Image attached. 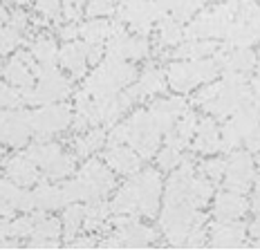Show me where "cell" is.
Returning a JSON list of instances; mask_svg holds the SVG:
<instances>
[{
  "mask_svg": "<svg viewBox=\"0 0 260 251\" xmlns=\"http://www.w3.org/2000/svg\"><path fill=\"white\" fill-rule=\"evenodd\" d=\"M137 65L126 58H115V56H104V61L94 65V72L85 76L83 90L92 95L94 99L101 97H112L117 92L126 90L137 81Z\"/></svg>",
  "mask_w": 260,
  "mask_h": 251,
  "instance_id": "6da1fadb",
  "label": "cell"
},
{
  "mask_svg": "<svg viewBox=\"0 0 260 251\" xmlns=\"http://www.w3.org/2000/svg\"><path fill=\"white\" fill-rule=\"evenodd\" d=\"M222 74L218 61L213 56L193 58V61H173L166 70V81L177 95H186L195 88L211 81H218Z\"/></svg>",
  "mask_w": 260,
  "mask_h": 251,
  "instance_id": "7a4b0ae2",
  "label": "cell"
},
{
  "mask_svg": "<svg viewBox=\"0 0 260 251\" xmlns=\"http://www.w3.org/2000/svg\"><path fill=\"white\" fill-rule=\"evenodd\" d=\"M128 125V144L137 150L142 160H153L159 150V144L164 139V133L157 125L150 108H139L126 119Z\"/></svg>",
  "mask_w": 260,
  "mask_h": 251,
  "instance_id": "3957f363",
  "label": "cell"
},
{
  "mask_svg": "<svg viewBox=\"0 0 260 251\" xmlns=\"http://www.w3.org/2000/svg\"><path fill=\"white\" fill-rule=\"evenodd\" d=\"M36 85L34 88L20 90L25 97L27 106H47V103H58L65 101L72 92V83L68 76H63L56 68H45L39 70L36 74Z\"/></svg>",
  "mask_w": 260,
  "mask_h": 251,
  "instance_id": "277c9868",
  "label": "cell"
},
{
  "mask_svg": "<svg viewBox=\"0 0 260 251\" xmlns=\"http://www.w3.org/2000/svg\"><path fill=\"white\" fill-rule=\"evenodd\" d=\"M72 119H74L72 106H68L63 101L36 106V110H31V133L39 141H47L54 135L65 133L72 125Z\"/></svg>",
  "mask_w": 260,
  "mask_h": 251,
  "instance_id": "5b68a950",
  "label": "cell"
},
{
  "mask_svg": "<svg viewBox=\"0 0 260 251\" xmlns=\"http://www.w3.org/2000/svg\"><path fill=\"white\" fill-rule=\"evenodd\" d=\"M77 177H79L81 186H83L85 202L106 198L117 186V173L106 162L96 160V157H88L83 162V166L77 171Z\"/></svg>",
  "mask_w": 260,
  "mask_h": 251,
  "instance_id": "8992f818",
  "label": "cell"
},
{
  "mask_svg": "<svg viewBox=\"0 0 260 251\" xmlns=\"http://www.w3.org/2000/svg\"><path fill=\"white\" fill-rule=\"evenodd\" d=\"M133 182L137 186L139 206L137 213L144 217H157L159 215V204L164 202V179H161L159 168H142L133 175Z\"/></svg>",
  "mask_w": 260,
  "mask_h": 251,
  "instance_id": "52a82bcc",
  "label": "cell"
},
{
  "mask_svg": "<svg viewBox=\"0 0 260 251\" xmlns=\"http://www.w3.org/2000/svg\"><path fill=\"white\" fill-rule=\"evenodd\" d=\"M224 189L234 193L245 195L256 182V164L251 152L245 148H236L226 155V173H224Z\"/></svg>",
  "mask_w": 260,
  "mask_h": 251,
  "instance_id": "ba28073f",
  "label": "cell"
},
{
  "mask_svg": "<svg viewBox=\"0 0 260 251\" xmlns=\"http://www.w3.org/2000/svg\"><path fill=\"white\" fill-rule=\"evenodd\" d=\"M31 110L14 108L5 110L0 108V146L9 148H23L31 137Z\"/></svg>",
  "mask_w": 260,
  "mask_h": 251,
  "instance_id": "9c48e42d",
  "label": "cell"
},
{
  "mask_svg": "<svg viewBox=\"0 0 260 251\" xmlns=\"http://www.w3.org/2000/svg\"><path fill=\"white\" fill-rule=\"evenodd\" d=\"M39 70H41V65L36 63V58L31 56V52L20 50L3 65L0 72H3L5 81L12 83L14 88L27 90V88H34V79H36V74H39Z\"/></svg>",
  "mask_w": 260,
  "mask_h": 251,
  "instance_id": "30bf717a",
  "label": "cell"
},
{
  "mask_svg": "<svg viewBox=\"0 0 260 251\" xmlns=\"http://www.w3.org/2000/svg\"><path fill=\"white\" fill-rule=\"evenodd\" d=\"M249 99H251V95H249L247 85H231V83H226V81H222L218 95L204 106V110H207L211 117L224 119L226 121V119H229L242 103H247Z\"/></svg>",
  "mask_w": 260,
  "mask_h": 251,
  "instance_id": "8fae6325",
  "label": "cell"
},
{
  "mask_svg": "<svg viewBox=\"0 0 260 251\" xmlns=\"http://www.w3.org/2000/svg\"><path fill=\"white\" fill-rule=\"evenodd\" d=\"M3 168H5V175L23 189H29V186H34V184H39V179L43 175L41 168L36 166L34 160H31L27 152H16V155L7 157Z\"/></svg>",
  "mask_w": 260,
  "mask_h": 251,
  "instance_id": "7c38bea8",
  "label": "cell"
},
{
  "mask_svg": "<svg viewBox=\"0 0 260 251\" xmlns=\"http://www.w3.org/2000/svg\"><path fill=\"white\" fill-rule=\"evenodd\" d=\"M247 227L240 220H215L209 227L211 247H245Z\"/></svg>",
  "mask_w": 260,
  "mask_h": 251,
  "instance_id": "4fadbf2b",
  "label": "cell"
},
{
  "mask_svg": "<svg viewBox=\"0 0 260 251\" xmlns=\"http://www.w3.org/2000/svg\"><path fill=\"white\" fill-rule=\"evenodd\" d=\"M104 162L121 177H133L135 173L142 171V157L137 155V150L130 148V146H126V144L106 146Z\"/></svg>",
  "mask_w": 260,
  "mask_h": 251,
  "instance_id": "5bb4252c",
  "label": "cell"
},
{
  "mask_svg": "<svg viewBox=\"0 0 260 251\" xmlns=\"http://www.w3.org/2000/svg\"><path fill=\"white\" fill-rule=\"evenodd\" d=\"M191 148L200 155H215L222 150V139H220V128L215 123V117H200L198 130L193 135Z\"/></svg>",
  "mask_w": 260,
  "mask_h": 251,
  "instance_id": "9a60e30c",
  "label": "cell"
},
{
  "mask_svg": "<svg viewBox=\"0 0 260 251\" xmlns=\"http://www.w3.org/2000/svg\"><path fill=\"white\" fill-rule=\"evenodd\" d=\"M249 211V202L242 193L220 191L213 195V217L215 220H240Z\"/></svg>",
  "mask_w": 260,
  "mask_h": 251,
  "instance_id": "2e32d148",
  "label": "cell"
},
{
  "mask_svg": "<svg viewBox=\"0 0 260 251\" xmlns=\"http://www.w3.org/2000/svg\"><path fill=\"white\" fill-rule=\"evenodd\" d=\"M58 63L63 70H68L72 79H83L88 74V56H85L83 41H68L58 50Z\"/></svg>",
  "mask_w": 260,
  "mask_h": 251,
  "instance_id": "e0dca14e",
  "label": "cell"
},
{
  "mask_svg": "<svg viewBox=\"0 0 260 251\" xmlns=\"http://www.w3.org/2000/svg\"><path fill=\"white\" fill-rule=\"evenodd\" d=\"M115 236L119 238L121 247H148V244L155 242L159 233H157L153 227H146L144 222H139L137 217H135L128 225L117 227Z\"/></svg>",
  "mask_w": 260,
  "mask_h": 251,
  "instance_id": "ac0fdd59",
  "label": "cell"
},
{
  "mask_svg": "<svg viewBox=\"0 0 260 251\" xmlns=\"http://www.w3.org/2000/svg\"><path fill=\"white\" fill-rule=\"evenodd\" d=\"M123 32L121 20H108V18H90L79 25V36L85 43H106L110 36Z\"/></svg>",
  "mask_w": 260,
  "mask_h": 251,
  "instance_id": "d6986e66",
  "label": "cell"
},
{
  "mask_svg": "<svg viewBox=\"0 0 260 251\" xmlns=\"http://www.w3.org/2000/svg\"><path fill=\"white\" fill-rule=\"evenodd\" d=\"M106 141H108V133L101 125H94V128H88L85 133H81L72 141V152L77 155V160H88L94 152L106 148Z\"/></svg>",
  "mask_w": 260,
  "mask_h": 251,
  "instance_id": "ffe728a7",
  "label": "cell"
},
{
  "mask_svg": "<svg viewBox=\"0 0 260 251\" xmlns=\"http://www.w3.org/2000/svg\"><path fill=\"white\" fill-rule=\"evenodd\" d=\"M220 43H215V38H202V41H186L180 43L177 47H173V58L177 61H193V58H207L213 56L220 50Z\"/></svg>",
  "mask_w": 260,
  "mask_h": 251,
  "instance_id": "44dd1931",
  "label": "cell"
},
{
  "mask_svg": "<svg viewBox=\"0 0 260 251\" xmlns=\"http://www.w3.org/2000/svg\"><path fill=\"white\" fill-rule=\"evenodd\" d=\"M139 206V195H137V186H135L133 177L128 182H123L121 186L117 189L115 198L110 202V209L115 215H139L137 213Z\"/></svg>",
  "mask_w": 260,
  "mask_h": 251,
  "instance_id": "7402d4cb",
  "label": "cell"
},
{
  "mask_svg": "<svg viewBox=\"0 0 260 251\" xmlns=\"http://www.w3.org/2000/svg\"><path fill=\"white\" fill-rule=\"evenodd\" d=\"M36 198V209L41 211H58L68 206V198H65L61 184H39L34 189Z\"/></svg>",
  "mask_w": 260,
  "mask_h": 251,
  "instance_id": "603a6c76",
  "label": "cell"
},
{
  "mask_svg": "<svg viewBox=\"0 0 260 251\" xmlns=\"http://www.w3.org/2000/svg\"><path fill=\"white\" fill-rule=\"evenodd\" d=\"M137 83H139V88H142L144 97L148 99V97L161 95V92L166 90V83H169V81H166V72H161L159 70V65L148 63L142 72H139Z\"/></svg>",
  "mask_w": 260,
  "mask_h": 251,
  "instance_id": "cb8c5ba5",
  "label": "cell"
},
{
  "mask_svg": "<svg viewBox=\"0 0 260 251\" xmlns=\"http://www.w3.org/2000/svg\"><path fill=\"white\" fill-rule=\"evenodd\" d=\"M58 50H61V47H58L56 41L50 38V36L34 38V41H31V45H29L31 56L36 58V63L41 65V70L56 68V63H58Z\"/></svg>",
  "mask_w": 260,
  "mask_h": 251,
  "instance_id": "d4e9b609",
  "label": "cell"
},
{
  "mask_svg": "<svg viewBox=\"0 0 260 251\" xmlns=\"http://www.w3.org/2000/svg\"><path fill=\"white\" fill-rule=\"evenodd\" d=\"M157 43L161 47H177L184 41V27L177 18H173L171 14H166L161 20H157Z\"/></svg>",
  "mask_w": 260,
  "mask_h": 251,
  "instance_id": "484cf974",
  "label": "cell"
},
{
  "mask_svg": "<svg viewBox=\"0 0 260 251\" xmlns=\"http://www.w3.org/2000/svg\"><path fill=\"white\" fill-rule=\"evenodd\" d=\"M112 213L110 204L104 202V198H96V200H88L85 204V220H83V229L85 231H96L106 225L108 215Z\"/></svg>",
  "mask_w": 260,
  "mask_h": 251,
  "instance_id": "4316f807",
  "label": "cell"
},
{
  "mask_svg": "<svg viewBox=\"0 0 260 251\" xmlns=\"http://www.w3.org/2000/svg\"><path fill=\"white\" fill-rule=\"evenodd\" d=\"M213 200V182L209 177H195L191 179V186H188V204L193 209H204L209 206V202Z\"/></svg>",
  "mask_w": 260,
  "mask_h": 251,
  "instance_id": "83f0119b",
  "label": "cell"
},
{
  "mask_svg": "<svg viewBox=\"0 0 260 251\" xmlns=\"http://www.w3.org/2000/svg\"><path fill=\"white\" fill-rule=\"evenodd\" d=\"M83 220H85V206L79 202H72L63 209V231H65V242L72 240L74 236H79V231L83 229Z\"/></svg>",
  "mask_w": 260,
  "mask_h": 251,
  "instance_id": "f1b7e54d",
  "label": "cell"
},
{
  "mask_svg": "<svg viewBox=\"0 0 260 251\" xmlns=\"http://www.w3.org/2000/svg\"><path fill=\"white\" fill-rule=\"evenodd\" d=\"M150 108L164 110V112L173 114V117H182V114L188 110V101L184 99L182 95H175V97H157V99L150 103Z\"/></svg>",
  "mask_w": 260,
  "mask_h": 251,
  "instance_id": "f546056e",
  "label": "cell"
},
{
  "mask_svg": "<svg viewBox=\"0 0 260 251\" xmlns=\"http://www.w3.org/2000/svg\"><path fill=\"white\" fill-rule=\"evenodd\" d=\"M155 162H157V168H159V171L173 173V171H175V168L184 162V155H182V150L173 148V146H164V148L157 150Z\"/></svg>",
  "mask_w": 260,
  "mask_h": 251,
  "instance_id": "4dcf8cb0",
  "label": "cell"
},
{
  "mask_svg": "<svg viewBox=\"0 0 260 251\" xmlns=\"http://www.w3.org/2000/svg\"><path fill=\"white\" fill-rule=\"evenodd\" d=\"M25 97L18 88H14L7 81H0V108L5 110H14V108H25Z\"/></svg>",
  "mask_w": 260,
  "mask_h": 251,
  "instance_id": "1f68e13d",
  "label": "cell"
},
{
  "mask_svg": "<svg viewBox=\"0 0 260 251\" xmlns=\"http://www.w3.org/2000/svg\"><path fill=\"white\" fill-rule=\"evenodd\" d=\"M200 173L204 177H209L211 182H222L226 173V160L222 157H211V160H204L200 164Z\"/></svg>",
  "mask_w": 260,
  "mask_h": 251,
  "instance_id": "d6a6232c",
  "label": "cell"
},
{
  "mask_svg": "<svg viewBox=\"0 0 260 251\" xmlns=\"http://www.w3.org/2000/svg\"><path fill=\"white\" fill-rule=\"evenodd\" d=\"M20 45V32L12 25H0V56L12 54Z\"/></svg>",
  "mask_w": 260,
  "mask_h": 251,
  "instance_id": "836d02e7",
  "label": "cell"
},
{
  "mask_svg": "<svg viewBox=\"0 0 260 251\" xmlns=\"http://www.w3.org/2000/svg\"><path fill=\"white\" fill-rule=\"evenodd\" d=\"M34 225H36L34 211H29L27 215L14 217L12 220V238H31V233H34Z\"/></svg>",
  "mask_w": 260,
  "mask_h": 251,
  "instance_id": "e575fe53",
  "label": "cell"
},
{
  "mask_svg": "<svg viewBox=\"0 0 260 251\" xmlns=\"http://www.w3.org/2000/svg\"><path fill=\"white\" fill-rule=\"evenodd\" d=\"M110 14H117L115 0H90L85 5V16L88 18H106Z\"/></svg>",
  "mask_w": 260,
  "mask_h": 251,
  "instance_id": "d590c367",
  "label": "cell"
},
{
  "mask_svg": "<svg viewBox=\"0 0 260 251\" xmlns=\"http://www.w3.org/2000/svg\"><path fill=\"white\" fill-rule=\"evenodd\" d=\"M34 7H36V12L47 20L61 18V0H36Z\"/></svg>",
  "mask_w": 260,
  "mask_h": 251,
  "instance_id": "8d00e7d4",
  "label": "cell"
},
{
  "mask_svg": "<svg viewBox=\"0 0 260 251\" xmlns=\"http://www.w3.org/2000/svg\"><path fill=\"white\" fill-rule=\"evenodd\" d=\"M119 144H128V125L123 123H112L110 130H108V141L106 146H119Z\"/></svg>",
  "mask_w": 260,
  "mask_h": 251,
  "instance_id": "74e56055",
  "label": "cell"
},
{
  "mask_svg": "<svg viewBox=\"0 0 260 251\" xmlns=\"http://www.w3.org/2000/svg\"><path fill=\"white\" fill-rule=\"evenodd\" d=\"M61 12L68 20L77 23V20L83 16L85 7H83V0H61Z\"/></svg>",
  "mask_w": 260,
  "mask_h": 251,
  "instance_id": "f35d334b",
  "label": "cell"
},
{
  "mask_svg": "<svg viewBox=\"0 0 260 251\" xmlns=\"http://www.w3.org/2000/svg\"><path fill=\"white\" fill-rule=\"evenodd\" d=\"M85 56L90 65H99L106 56V43H85Z\"/></svg>",
  "mask_w": 260,
  "mask_h": 251,
  "instance_id": "ab89813d",
  "label": "cell"
},
{
  "mask_svg": "<svg viewBox=\"0 0 260 251\" xmlns=\"http://www.w3.org/2000/svg\"><path fill=\"white\" fill-rule=\"evenodd\" d=\"M29 23H31V18L23 12V9H12V16H9V23L7 25H12L14 29H18L20 34H23L27 27H29Z\"/></svg>",
  "mask_w": 260,
  "mask_h": 251,
  "instance_id": "60d3db41",
  "label": "cell"
},
{
  "mask_svg": "<svg viewBox=\"0 0 260 251\" xmlns=\"http://www.w3.org/2000/svg\"><path fill=\"white\" fill-rule=\"evenodd\" d=\"M242 144H245V148L251 152V155H253V152H260V125H256V128L247 135Z\"/></svg>",
  "mask_w": 260,
  "mask_h": 251,
  "instance_id": "b9f144b4",
  "label": "cell"
},
{
  "mask_svg": "<svg viewBox=\"0 0 260 251\" xmlns=\"http://www.w3.org/2000/svg\"><path fill=\"white\" fill-rule=\"evenodd\" d=\"M27 247H31V249H54V247H61V240L58 238H47V240L29 238L27 240Z\"/></svg>",
  "mask_w": 260,
  "mask_h": 251,
  "instance_id": "7bdbcfd3",
  "label": "cell"
},
{
  "mask_svg": "<svg viewBox=\"0 0 260 251\" xmlns=\"http://www.w3.org/2000/svg\"><path fill=\"white\" fill-rule=\"evenodd\" d=\"M58 36H61L65 43H68V41H74V38L79 36V25H77V23H72V20H70L68 25L58 27Z\"/></svg>",
  "mask_w": 260,
  "mask_h": 251,
  "instance_id": "ee69618b",
  "label": "cell"
},
{
  "mask_svg": "<svg viewBox=\"0 0 260 251\" xmlns=\"http://www.w3.org/2000/svg\"><path fill=\"white\" fill-rule=\"evenodd\" d=\"M68 247H99V240H94V238H88V236H83V238H77L74 236L72 240H68Z\"/></svg>",
  "mask_w": 260,
  "mask_h": 251,
  "instance_id": "f6af8a7d",
  "label": "cell"
},
{
  "mask_svg": "<svg viewBox=\"0 0 260 251\" xmlns=\"http://www.w3.org/2000/svg\"><path fill=\"white\" fill-rule=\"evenodd\" d=\"M3 238H12V217L0 215V240Z\"/></svg>",
  "mask_w": 260,
  "mask_h": 251,
  "instance_id": "bcb514c9",
  "label": "cell"
},
{
  "mask_svg": "<svg viewBox=\"0 0 260 251\" xmlns=\"http://www.w3.org/2000/svg\"><path fill=\"white\" fill-rule=\"evenodd\" d=\"M247 231L251 233L253 238H260V213H256V217H253V222L247 227Z\"/></svg>",
  "mask_w": 260,
  "mask_h": 251,
  "instance_id": "7dc6e473",
  "label": "cell"
},
{
  "mask_svg": "<svg viewBox=\"0 0 260 251\" xmlns=\"http://www.w3.org/2000/svg\"><path fill=\"white\" fill-rule=\"evenodd\" d=\"M251 90H253V95H256V99H260V74L251 81Z\"/></svg>",
  "mask_w": 260,
  "mask_h": 251,
  "instance_id": "c3c4849f",
  "label": "cell"
},
{
  "mask_svg": "<svg viewBox=\"0 0 260 251\" xmlns=\"http://www.w3.org/2000/svg\"><path fill=\"white\" fill-rule=\"evenodd\" d=\"M7 3H12V5H18V7H25L29 0H7Z\"/></svg>",
  "mask_w": 260,
  "mask_h": 251,
  "instance_id": "681fc988",
  "label": "cell"
},
{
  "mask_svg": "<svg viewBox=\"0 0 260 251\" xmlns=\"http://www.w3.org/2000/svg\"><path fill=\"white\" fill-rule=\"evenodd\" d=\"M256 247H260V238H258V240H256Z\"/></svg>",
  "mask_w": 260,
  "mask_h": 251,
  "instance_id": "f907efd6",
  "label": "cell"
},
{
  "mask_svg": "<svg viewBox=\"0 0 260 251\" xmlns=\"http://www.w3.org/2000/svg\"><path fill=\"white\" fill-rule=\"evenodd\" d=\"M258 168H260V157H258Z\"/></svg>",
  "mask_w": 260,
  "mask_h": 251,
  "instance_id": "816d5d0a",
  "label": "cell"
},
{
  "mask_svg": "<svg viewBox=\"0 0 260 251\" xmlns=\"http://www.w3.org/2000/svg\"><path fill=\"white\" fill-rule=\"evenodd\" d=\"M218 3H224V0H218Z\"/></svg>",
  "mask_w": 260,
  "mask_h": 251,
  "instance_id": "f5cc1de1",
  "label": "cell"
},
{
  "mask_svg": "<svg viewBox=\"0 0 260 251\" xmlns=\"http://www.w3.org/2000/svg\"><path fill=\"white\" fill-rule=\"evenodd\" d=\"M0 70H3V65H0Z\"/></svg>",
  "mask_w": 260,
  "mask_h": 251,
  "instance_id": "db71d44e",
  "label": "cell"
}]
</instances>
